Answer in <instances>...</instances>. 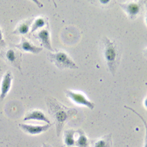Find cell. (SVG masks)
Returning a JSON list of instances; mask_svg holds the SVG:
<instances>
[{
  "label": "cell",
  "mask_w": 147,
  "mask_h": 147,
  "mask_svg": "<svg viewBox=\"0 0 147 147\" xmlns=\"http://www.w3.org/2000/svg\"><path fill=\"white\" fill-rule=\"evenodd\" d=\"M45 103L49 114L54 120L56 135L59 137L65 124L71 118L77 114L78 110L75 108L67 107L52 96H47Z\"/></svg>",
  "instance_id": "cell-1"
},
{
  "label": "cell",
  "mask_w": 147,
  "mask_h": 147,
  "mask_svg": "<svg viewBox=\"0 0 147 147\" xmlns=\"http://www.w3.org/2000/svg\"><path fill=\"white\" fill-rule=\"evenodd\" d=\"M100 49L107 67L113 76H114L119 65L122 49L118 43L103 36L99 42Z\"/></svg>",
  "instance_id": "cell-2"
},
{
  "label": "cell",
  "mask_w": 147,
  "mask_h": 147,
  "mask_svg": "<svg viewBox=\"0 0 147 147\" xmlns=\"http://www.w3.org/2000/svg\"><path fill=\"white\" fill-rule=\"evenodd\" d=\"M48 59L59 69H78V67L72 58L63 51L48 52Z\"/></svg>",
  "instance_id": "cell-3"
},
{
  "label": "cell",
  "mask_w": 147,
  "mask_h": 147,
  "mask_svg": "<svg viewBox=\"0 0 147 147\" xmlns=\"http://www.w3.org/2000/svg\"><path fill=\"white\" fill-rule=\"evenodd\" d=\"M22 53L14 46L6 47L0 52V57L6 63L18 69L22 73L21 62Z\"/></svg>",
  "instance_id": "cell-4"
},
{
  "label": "cell",
  "mask_w": 147,
  "mask_h": 147,
  "mask_svg": "<svg viewBox=\"0 0 147 147\" xmlns=\"http://www.w3.org/2000/svg\"><path fill=\"white\" fill-rule=\"evenodd\" d=\"M145 1H129L118 3L130 20H135L143 11Z\"/></svg>",
  "instance_id": "cell-5"
},
{
  "label": "cell",
  "mask_w": 147,
  "mask_h": 147,
  "mask_svg": "<svg viewBox=\"0 0 147 147\" xmlns=\"http://www.w3.org/2000/svg\"><path fill=\"white\" fill-rule=\"evenodd\" d=\"M64 92L66 96L75 103L86 106L91 110L94 108L95 103L90 100L84 94L68 89L64 90Z\"/></svg>",
  "instance_id": "cell-6"
},
{
  "label": "cell",
  "mask_w": 147,
  "mask_h": 147,
  "mask_svg": "<svg viewBox=\"0 0 147 147\" xmlns=\"http://www.w3.org/2000/svg\"><path fill=\"white\" fill-rule=\"evenodd\" d=\"M12 45L21 51L29 52L33 54H38L43 49L42 47L35 45L29 40L23 36L21 37L20 43L17 44H12Z\"/></svg>",
  "instance_id": "cell-7"
},
{
  "label": "cell",
  "mask_w": 147,
  "mask_h": 147,
  "mask_svg": "<svg viewBox=\"0 0 147 147\" xmlns=\"http://www.w3.org/2000/svg\"><path fill=\"white\" fill-rule=\"evenodd\" d=\"M13 76L10 70L7 71L3 75L0 85V100L2 101L8 94L11 87Z\"/></svg>",
  "instance_id": "cell-8"
},
{
  "label": "cell",
  "mask_w": 147,
  "mask_h": 147,
  "mask_svg": "<svg viewBox=\"0 0 147 147\" xmlns=\"http://www.w3.org/2000/svg\"><path fill=\"white\" fill-rule=\"evenodd\" d=\"M34 36L40 41L41 45L42 46V48L44 47L46 48L50 52L55 51L51 45L49 25L40 29L36 33V35Z\"/></svg>",
  "instance_id": "cell-9"
},
{
  "label": "cell",
  "mask_w": 147,
  "mask_h": 147,
  "mask_svg": "<svg viewBox=\"0 0 147 147\" xmlns=\"http://www.w3.org/2000/svg\"><path fill=\"white\" fill-rule=\"evenodd\" d=\"M52 125L53 123H47L43 125H34L21 123H19L18 126L24 131L31 135H36L47 131L52 126Z\"/></svg>",
  "instance_id": "cell-10"
},
{
  "label": "cell",
  "mask_w": 147,
  "mask_h": 147,
  "mask_svg": "<svg viewBox=\"0 0 147 147\" xmlns=\"http://www.w3.org/2000/svg\"><path fill=\"white\" fill-rule=\"evenodd\" d=\"M42 121L47 123H51L49 119L45 115V114L40 110H33L29 111L28 112L24 119V121Z\"/></svg>",
  "instance_id": "cell-11"
},
{
  "label": "cell",
  "mask_w": 147,
  "mask_h": 147,
  "mask_svg": "<svg viewBox=\"0 0 147 147\" xmlns=\"http://www.w3.org/2000/svg\"><path fill=\"white\" fill-rule=\"evenodd\" d=\"M91 147H113L112 134H107L96 139L90 140Z\"/></svg>",
  "instance_id": "cell-12"
},
{
  "label": "cell",
  "mask_w": 147,
  "mask_h": 147,
  "mask_svg": "<svg viewBox=\"0 0 147 147\" xmlns=\"http://www.w3.org/2000/svg\"><path fill=\"white\" fill-rule=\"evenodd\" d=\"M34 18H28L18 23L15 29L12 32L14 34H25L30 30L32 23Z\"/></svg>",
  "instance_id": "cell-13"
},
{
  "label": "cell",
  "mask_w": 147,
  "mask_h": 147,
  "mask_svg": "<svg viewBox=\"0 0 147 147\" xmlns=\"http://www.w3.org/2000/svg\"><path fill=\"white\" fill-rule=\"evenodd\" d=\"M48 25L49 24L48 18L43 16H38L33 19L31 25L30 32L31 33H34L35 31L44 28Z\"/></svg>",
  "instance_id": "cell-14"
},
{
  "label": "cell",
  "mask_w": 147,
  "mask_h": 147,
  "mask_svg": "<svg viewBox=\"0 0 147 147\" xmlns=\"http://www.w3.org/2000/svg\"><path fill=\"white\" fill-rule=\"evenodd\" d=\"M76 130L72 129H66L63 133L64 144L67 147H71L75 146V134Z\"/></svg>",
  "instance_id": "cell-15"
},
{
  "label": "cell",
  "mask_w": 147,
  "mask_h": 147,
  "mask_svg": "<svg viewBox=\"0 0 147 147\" xmlns=\"http://www.w3.org/2000/svg\"><path fill=\"white\" fill-rule=\"evenodd\" d=\"M76 131V133L78 134V137L76 138L75 146L77 147H89L90 142L86 136L85 132L80 129Z\"/></svg>",
  "instance_id": "cell-16"
},
{
  "label": "cell",
  "mask_w": 147,
  "mask_h": 147,
  "mask_svg": "<svg viewBox=\"0 0 147 147\" xmlns=\"http://www.w3.org/2000/svg\"><path fill=\"white\" fill-rule=\"evenodd\" d=\"M124 107L127 109H129L130 110V111H131L132 112H133L136 115H137L140 118V119H141V121L143 122L144 123V126H145V141H144V147H147V122L144 119V118H143V117L137 111H136L134 109H133V108L130 107H129L127 106H126L125 105Z\"/></svg>",
  "instance_id": "cell-17"
},
{
  "label": "cell",
  "mask_w": 147,
  "mask_h": 147,
  "mask_svg": "<svg viewBox=\"0 0 147 147\" xmlns=\"http://www.w3.org/2000/svg\"><path fill=\"white\" fill-rule=\"evenodd\" d=\"M6 45V42L5 41L3 38V32L2 30L0 27V45L2 46H4Z\"/></svg>",
  "instance_id": "cell-18"
},
{
  "label": "cell",
  "mask_w": 147,
  "mask_h": 147,
  "mask_svg": "<svg viewBox=\"0 0 147 147\" xmlns=\"http://www.w3.org/2000/svg\"><path fill=\"white\" fill-rule=\"evenodd\" d=\"M145 9H146V12H145V23L147 25V3H146V2L145 3Z\"/></svg>",
  "instance_id": "cell-19"
},
{
  "label": "cell",
  "mask_w": 147,
  "mask_h": 147,
  "mask_svg": "<svg viewBox=\"0 0 147 147\" xmlns=\"http://www.w3.org/2000/svg\"><path fill=\"white\" fill-rule=\"evenodd\" d=\"M42 147H52V146L49 144L43 143L42 145Z\"/></svg>",
  "instance_id": "cell-20"
},
{
  "label": "cell",
  "mask_w": 147,
  "mask_h": 147,
  "mask_svg": "<svg viewBox=\"0 0 147 147\" xmlns=\"http://www.w3.org/2000/svg\"><path fill=\"white\" fill-rule=\"evenodd\" d=\"M144 105L145 106V107L147 109V98H145V99L144 100Z\"/></svg>",
  "instance_id": "cell-21"
},
{
  "label": "cell",
  "mask_w": 147,
  "mask_h": 147,
  "mask_svg": "<svg viewBox=\"0 0 147 147\" xmlns=\"http://www.w3.org/2000/svg\"><path fill=\"white\" fill-rule=\"evenodd\" d=\"M145 54L147 55V48L145 49Z\"/></svg>",
  "instance_id": "cell-22"
}]
</instances>
